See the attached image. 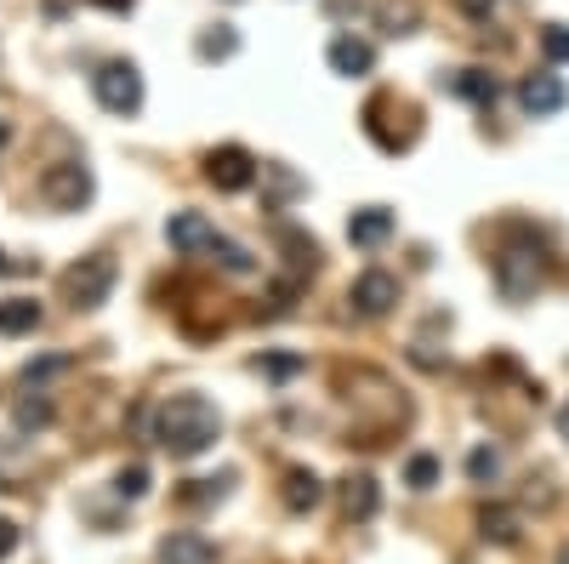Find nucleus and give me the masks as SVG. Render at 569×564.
Wrapping results in <instances>:
<instances>
[{
    "label": "nucleus",
    "mask_w": 569,
    "mask_h": 564,
    "mask_svg": "<svg viewBox=\"0 0 569 564\" xmlns=\"http://www.w3.org/2000/svg\"><path fill=\"white\" fill-rule=\"evenodd\" d=\"M154 439H160V451H171L177 462L206 456V451L222 439V410H217L206 394H171V399L154 410Z\"/></svg>",
    "instance_id": "nucleus-1"
},
{
    "label": "nucleus",
    "mask_w": 569,
    "mask_h": 564,
    "mask_svg": "<svg viewBox=\"0 0 569 564\" xmlns=\"http://www.w3.org/2000/svg\"><path fill=\"white\" fill-rule=\"evenodd\" d=\"M536 286H541V246H536V240L501 246V257H496V291H501L507 303H530Z\"/></svg>",
    "instance_id": "nucleus-2"
},
{
    "label": "nucleus",
    "mask_w": 569,
    "mask_h": 564,
    "mask_svg": "<svg viewBox=\"0 0 569 564\" xmlns=\"http://www.w3.org/2000/svg\"><path fill=\"white\" fill-rule=\"evenodd\" d=\"M114 279H120V263L109 251H91V257H80L63 274V297H69V308H103L109 291H114Z\"/></svg>",
    "instance_id": "nucleus-3"
},
{
    "label": "nucleus",
    "mask_w": 569,
    "mask_h": 564,
    "mask_svg": "<svg viewBox=\"0 0 569 564\" xmlns=\"http://www.w3.org/2000/svg\"><path fill=\"white\" fill-rule=\"evenodd\" d=\"M91 86H98V103L109 115H137L142 109V75H137V63H103Z\"/></svg>",
    "instance_id": "nucleus-4"
},
{
    "label": "nucleus",
    "mask_w": 569,
    "mask_h": 564,
    "mask_svg": "<svg viewBox=\"0 0 569 564\" xmlns=\"http://www.w3.org/2000/svg\"><path fill=\"white\" fill-rule=\"evenodd\" d=\"M348 303H353V314H365V319H382V314H393V303H399V279L382 274V268H365L353 286H348Z\"/></svg>",
    "instance_id": "nucleus-5"
},
{
    "label": "nucleus",
    "mask_w": 569,
    "mask_h": 564,
    "mask_svg": "<svg viewBox=\"0 0 569 564\" xmlns=\"http://www.w3.org/2000/svg\"><path fill=\"white\" fill-rule=\"evenodd\" d=\"M206 177H211V188H222V195H240V188L257 182V160H251V149L228 144V149L206 155Z\"/></svg>",
    "instance_id": "nucleus-6"
},
{
    "label": "nucleus",
    "mask_w": 569,
    "mask_h": 564,
    "mask_svg": "<svg viewBox=\"0 0 569 564\" xmlns=\"http://www.w3.org/2000/svg\"><path fill=\"white\" fill-rule=\"evenodd\" d=\"M91 188H98V182H91V171H86L80 160H69V166H52V171H46L40 195L52 200L58 211H80V206L91 200Z\"/></svg>",
    "instance_id": "nucleus-7"
},
{
    "label": "nucleus",
    "mask_w": 569,
    "mask_h": 564,
    "mask_svg": "<svg viewBox=\"0 0 569 564\" xmlns=\"http://www.w3.org/2000/svg\"><path fill=\"white\" fill-rule=\"evenodd\" d=\"M166 240H171V251H182V257H194V251H217V240H222V234L200 217V211H177L171 222H166Z\"/></svg>",
    "instance_id": "nucleus-8"
},
{
    "label": "nucleus",
    "mask_w": 569,
    "mask_h": 564,
    "mask_svg": "<svg viewBox=\"0 0 569 564\" xmlns=\"http://www.w3.org/2000/svg\"><path fill=\"white\" fill-rule=\"evenodd\" d=\"M518 103H525V115H558L563 103H569V86L552 75V69H541V75H525V86H518Z\"/></svg>",
    "instance_id": "nucleus-9"
},
{
    "label": "nucleus",
    "mask_w": 569,
    "mask_h": 564,
    "mask_svg": "<svg viewBox=\"0 0 569 564\" xmlns=\"http://www.w3.org/2000/svg\"><path fill=\"white\" fill-rule=\"evenodd\" d=\"M348 240H353L359 251L388 246V240H393V211H388V206H365V211H353V217H348Z\"/></svg>",
    "instance_id": "nucleus-10"
},
{
    "label": "nucleus",
    "mask_w": 569,
    "mask_h": 564,
    "mask_svg": "<svg viewBox=\"0 0 569 564\" xmlns=\"http://www.w3.org/2000/svg\"><path fill=\"white\" fill-rule=\"evenodd\" d=\"M160 564H217V547L200 531H171L160 542Z\"/></svg>",
    "instance_id": "nucleus-11"
},
{
    "label": "nucleus",
    "mask_w": 569,
    "mask_h": 564,
    "mask_svg": "<svg viewBox=\"0 0 569 564\" xmlns=\"http://www.w3.org/2000/svg\"><path fill=\"white\" fill-rule=\"evenodd\" d=\"M376 507H382V491H376V479L370 474H348L342 479V513L348 520H376Z\"/></svg>",
    "instance_id": "nucleus-12"
},
{
    "label": "nucleus",
    "mask_w": 569,
    "mask_h": 564,
    "mask_svg": "<svg viewBox=\"0 0 569 564\" xmlns=\"http://www.w3.org/2000/svg\"><path fill=\"white\" fill-rule=\"evenodd\" d=\"M370 63H376L370 40H359V34H337V40H330V69H337V75H370Z\"/></svg>",
    "instance_id": "nucleus-13"
},
{
    "label": "nucleus",
    "mask_w": 569,
    "mask_h": 564,
    "mask_svg": "<svg viewBox=\"0 0 569 564\" xmlns=\"http://www.w3.org/2000/svg\"><path fill=\"white\" fill-rule=\"evenodd\" d=\"M319 502H325L319 474H308V467H291V474H284V507H291V513H313Z\"/></svg>",
    "instance_id": "nucleus-14"
},
{
    "label": "nucleus",
    "mask_w": 569,
    "mask_h": 564,
    "mask_svg": "<svg viewBox=\"0 0 569 564\" xmlns=\"http://www.w3.org/2000/svg\"><path fill=\"white\" fill-rule=\"evenodd\" d=\"M450 91H456V98H467V103H479V109H496V98H501L496 75H485V69H461L450 80Z\"/></svg>",
    "instance_id": "nucleus-15"
},
{
    "label": "nucleus",
    "mask_w": 569,
    "mask_h": 564,
    "mask_svg": "<svg viewBox=\"0 0 569 564\" xmlns=\"http://www.w3.org/2000/svg\"><path fill=\"white\" fill-rule=\"evenodd\" d=\"M518 531H525V520H518L512 507H485V513H479V536L496 542V547H512Z\"/></svg>",
    "instance_id": "nucleus-16"
},
{
    "label": "nucleus",
    "mask_w": 569,
    "mask_h": 564,
    "mask_svg": "<svg viewBox=\"0 0 569 564\" xmlns=\"http://www.w3.org/2000/svg\"><path fill=\"white\" fill-rule=\"evenodd\" d=\"M40 325V303L34 297H7L0 303V337H23Z\"/></svg>",
    "instance_id": "nucleus-17"
},
{
    "label": "nucleus",
    "mask_w": 569,
    "mask_h": 564,
    "mask_svg": "<svg viewBox=\"0 0 569 564\" xmlns=\"http://www.w3.org/2000/svg\"><path fill=\"white\" fill-rule=\"evenodd\" d=\"M12 422H18L23 434H34V428H46V422H52V405H46L40 394H23V399L12 405Z\"/></svg>",
    "instance_id": "nucleus-18"
},
{
    "label": "nucleus",
    "mask_w": 569,
    "mask_h": 564,
    "mask_svg": "<svg viewBox=\"0 0 569 564\" xmlns=\"http://www.w3.org/2000/svg\"><path fill=\"white\" fill-rule=\"evenodd\" d=\"M467 479H472V485H496V479H501V451H490V445L472 451V456H467Z\"/></svg>",
    "instance_id": "nucleus-19"
},
{
    "label": "nucleus",
    "mask_w": 569,
    "mask_h": 564,
    "mask_svg": "<svg viewBox=\"0 0 569 564\" xmlns=\"http://www.w3.org/2000/svg\"><path fill=\"white\" fill-rule=\"evenodd\" d=\"M142 491H149V467H142V462H131V467H120V474H114V496L137 502Z\"/></svg>",
    "instance_id": "nucleus-20"
},
{
    "label": "nucleus",
    "mask_w": 569,
    "mask_h": 564,
    "mask_svg": "<svg viewBox=\"0 0 569 564\" xmlns=\"http://www.w3.org/2000/svg\"><path fill=\"white\" fill-rule=\"evenodd\" d=\"M233 46H240V34L233 29H211V34H200V58L211 63V58H233Z\"/></svg>",
    "instance_id": "nucleus-21"
},
{
    "label": "nucleus",
    "mask_w": 569,
    "mask_h": 564,
    "mask_svg": "<svg viewBox=\"0 0 569 564\" xmlns=\"http://www.w3.org/2000/svg\"><path fill=\"white\" fill-rule=\"evenodd\" d=\"M405 479H410L416 491H433V485H439V456H410Z\"/></svg>",
    "instance_id": "nucleus-22"
},
{
    "label": "nucleus",
    "mask_w": 569,
    "mask_h": 564,
    "mask_svg": "<svg viewBox=\"0 0 569 564\" xmlns=\"http://www.w3.org/2000/svg\"><path fill=\"white\" fill-rule=\"evenodd\" d=\"M541 52H547V63H569V29L563 23H547L541 29Z\"/></svg>",
    "instance_id": "nucleus-23"
},
{
    "label": "nucleus",
    "mask_w": 569,
    "mask_h": 564,
    "mask_svg": "<svg viewBox=\"0 0 569 564\" xmlns=\"http://www.w3.org/2000/svg\"><path fill=\"white\" fill-rule=\"evenodd\" d=\"M257 370H268V376H291V370H302V354H268V359H257Z\"/></svg>",
    "instance_id": "nucleus-24"
},
{
    "label": "nucleus",
    "mask_w": 569,
    "mask_h": 564,
    "mask_svg": "<svg viewBox=\"0 0 569 564\" xmlns=\"http://www.w3.org/2000/svg\"><path fill=\"white\" fill-rule=\"evenodd\" d=\"M382 23H388V34H410V23H416V7H388V12H382Z\"/></svg>",
    "instance_id": "nucleus-25"
},
{
    "label": "nucleus",
    "mask_w": 569,
    "mask_h": 564,
    "mask_svg": "<svg viewBox=\"0 0 569 564\" xmlns=\"http://www.w3.org/2000/svg\"><path fill=\"white\" fill-rule=\"evenodd\" d=\"M12 547H18V525H12V520H0V558H7Z\"/></svg>",
    "instance_id": "nucleus-26"
},
{
    "label": "nucleus",
    "mask_w": 569,
    "mask_h": 564,
    "mask_svg": "<svg viewBox=\"0 0 569 564\" xmlns=\"http://www.w3.org/2000/svg\"><path fill=\"white\" fill-rule=\"evenodd\" d=\"M461 12H467V18H490L496 0H461Z\"/></svg>",
    "instance_id": "nucleus-27"
},
{
    "label": "nucleus",
    "mask_w": 569,
    "mask_h": 564,
    "mask_svg": "<svg viewBox=\"0 0 569 564\" xmlns=\"http://www.w3.org/2000/svg\"><path fill=\"white\" fill-rule=\"evenodd\" d=\"M91 7H103V12H131L137 0H91Z\"/></svg>",
    "instance_id": "nucleus-28"
},
{
    "label": "nucleus",
    "mask_w": 569,
    "mask_h": 564,
    "mask_svg": "<svg viewBox=\"0 0 569 564\" xmlns=\"http://www.w3.org/2000/svg\"><path fill=\"white\" fill-rule=\"evenodd\" d=\"M558 434H563V445H569V399L558 405Z\"/></svg>",
    "instance_id": "nucleus-29"
},
{
    "label": "nucleus",
    "mask_w": 569,
    "mask_h": 564,
    "mask_svg": "<svg viewBox=\"0 0 569 564\" xmlns=\"http://www.w3.org/2000/svg\"><path fill=\"white\" fill-rule=\"evenodd\" d=\"M558 564H569V542H563V553H558Z\"/></svg>",
    "instance_id": "nucleus-30"
}]
</instances>
